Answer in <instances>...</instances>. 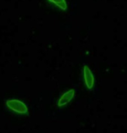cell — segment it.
I'll return each instance as SVG.
<instances>
[{"instance_id": "4", "label": "cell", "mask_w": 127, "mask_h": 133, "mask_svg": "<svg viewBox=\"0 0 127 133\" xmlns=\"http://www.w3.org/2000/svg\"><path fill=\"white\" fill-rule=\"evenodd\" d=\"M48 1L54 4L56 6L58 7L59 9H61L62 11L67 10V4H66V1H65V0H48Z\"/></svg>"}, {"instance_id": "1", "label": "cell", "mask_w": 127, "mask_h": 133, "mask_svg": "<svg viewBox=\"0 0 127 133\" xmlns=\"http://www.w3.org/2000/svg\"><path fill=\"white\" fill-rule=\"evenodd\" d=\"M5 106L10 110L13 112L20 114V115H25L28 113L29 109L28 106L23 102L18 99H8L5 101Z\"/></svg>"}, {"instance_id": "3", "label": "cell", "mask_w": 127, "mask_h": 133, "mask_svg": "<svg viewBox=\"0 0 127 133\" xmlns=\"http://www.w3.org/2000/svg\"><path fill=\"white\" fill-rule=\"evenodd\" d=\"M74 97H75V90L73 89L67 90L64 94H62V96L58 100V103H57L58 106L63 107L67 105L68 103H70L74 99Z\"/></svg>"}, {"instance_id": "2", "label": "cell", "mask_w": 127, "mask_h": 133, "mask_svg": "<svg viewBox=\"0 0 127 133\" xmlns=\"http://www.w3.org/2000/svg\"><path fill=\"white\" fill-rule=\"evenodd\" d=\"M83 75H84V81L85 87L89 90H91L94 88V85H95V78H94V75L92 72H91V68L87 65L84 66Z\"/></svg>"}]
</instances>
